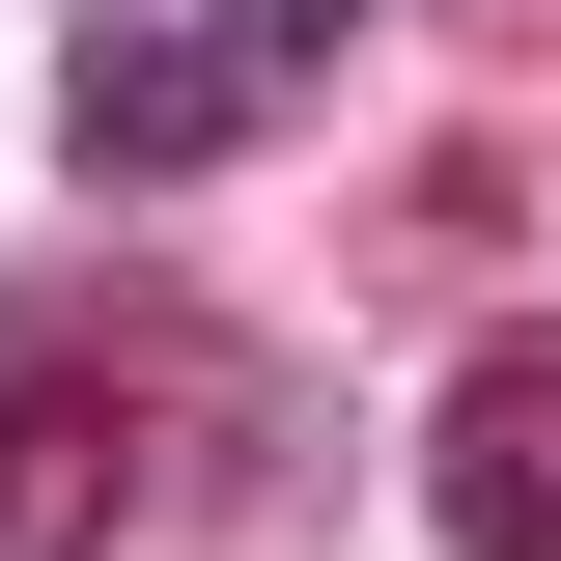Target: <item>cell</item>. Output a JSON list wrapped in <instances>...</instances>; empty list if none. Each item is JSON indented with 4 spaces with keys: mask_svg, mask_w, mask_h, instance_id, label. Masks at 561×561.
Returning <instances> with one entry per match:
<instances>
[{
    "mask_svg": "<svg viewBox=\"0 0 561 561\" xmlns=\"http://www.w3.org/2000/svg\"><path fill=\"white\" fill-rule=\"evenodd\" d=\"M140 365L169 309H0V561H84L140 505Z\"/></svg>",
    "mask_w": 561,
    "mask_h": 561,
    "instance_id": "6da1fadb",
    "label": "cell"
},
{
    "mask_svg": "<svg viewBox=\"0 0 561 561\" xmlns=\"http://www.w3.org/2000/svg\"><path fill=\"white\" fill-rule=\"evenodd\" d=\"M421 505H449V561H561V337H478V365H449Z\"/></svg>",
    "mask_w": 561,
    "mask_h": 561,
    "instance_id": "3957f363",
    "label": "cell"
},
{
    "mask_svg": "<svg viewBox=\"0 0 561 561\" xmlns=\"http://www.w3.org/2000/svg\"><path fill=\"white\" fill-rule=\"evenodd\" d=\"M309 57H337V0H197V28H113V57L57 84V140L169 197V169H225V140H253V113H280Z\"/></svg>",
    "mask_w": 561,
    "mask_h": 561,
    "instance_id": "7a4b0ae2",
    "label": "cell"
}]
</instances>
